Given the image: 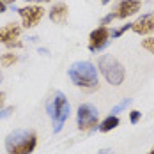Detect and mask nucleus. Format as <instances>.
<instances>
[{"mask_svg":"<svg viewBox=\"0 0 154 154\" xmlns=\"http://www.w3.org/2000/svg\"><path fill=\"white\" fill-rule=\"evenodd\" d=\"M37 145V135L32 129H14L5 138L7 154H30Z\"/></svg>","mask_w":154,"mask_h":154,"instance_id":"1","label":"nucleus"},{"mask_svg":"<svg viewBox=\"0 0 154 154\" xmlns=\"http://www.w3.org/2000/svg\"><path fill=\"white\" fill-rule=\"evenodd\" d=\"M67 75L76 87H82V89H96L97 87V69L89 60L73 62L71 67L67 69Z\"/></svg>","mask_w":154,"mask_h":154,"instance_id":"2","label":"nucleus"},{"mask_svg":"<svg viewBox=\"0 0 154 154\" xmlns=\"http://www.w3.org/2000/svg\"><path fill=\"white\" fill-rule=\"evenodd\" d=\"M46 110H48V115H50L51 121H53V131L59 133L62 128H64V124L67 121L69 113H71L69 101H67V97L64 96V92L57 91V92L53 94V96L50 97V101L46 103Z\"/></svg>","mask_w":154,"mask_h":154,"instance_id":"3","label":"nucleus"},{"mask_svg":"<svg viewBox=\"0 0 154 154\" xmlns=\"http://www.w3.org/2000/svg\"><path fill=\"white\" fill-rule=\"evenodd\" d=\"M97 66H99L101 75L105 76V80L110 85H121L124 82V78H126L124 66L113 55H101Z\"/></svg>","mask_w":154,"mask_h":154,"instance_id":"4","label":"nucleus"},{"mask_svg":"<svg viewBox=\"0 0 154 154\" xmlns=\"http://www.w3.org/2000/svg\"><path fill=\"white\" fill-rule=\"evenodd\" d=\"M76 119H78V129L80 131H91L99 124V112L94 105L83 103L78 108Z\"/></svg>","mask_w":154,"mask_h":154,"instance_id":"5","label":"nucleus"},{"mask_svg":"<svg viewBox=\"0 0 154 154\" xmlns=\"http://www.w3.org/2000/svg\"><path fill=\"white\" fill-rule=\"evenodd\" d=\"M45 13H46V11H45L41 5H37V4H29V5L18 9V14L21 18V25H23L25 29H34V27H37L39 21L43 20Z\"/></svg>","mask_w":154,"mask_h":154,"instance_id":"6","label":"nucleus"},{"mask_svg":"<svg viewBox=\"0 0 154 154\" xmlns=\"http://www.w3.org/2000/svg\"><path fill=\"white\" fill-rule=\"evenodd\" d=\"M23 27H20L18 23H7L4 27H0V43L5 45L7 48H21L23 43L20 41Z\"/></svg>","mask_w":154,"mask_h":154,"instance_id":"7","label":"nucleus"},{"mask_svg":"<svg viewBox=\"0 0 154 154\" xmlns=\"http://www.w3.org/2000/svg\"><path fill=\"white\" fill-rule=\"evenodd\" d=\"M110 41V30L106 27H97L89 35V50L91 51H101Z\"/></svg>","mask_w":154,"mask_h":154,"instance_id":"8","label":"nucleus"},{"mask_svg":"<svg viewBox=\"0 0 154 154\" xmlns=\"http://www.w3.org/2000/svg\"><path fill=\"white\" fill-rule=\"evenodd\" d=\"M140 7H142V4H140V0H121L117 5H115V9L112 11V14L113 18H128V16H133L137 14L140 11Z\"/></svg>","mask_w":154,"mask_h":154,"instance_id":"9","label":"nucleus"},{"mask_svg":"<svg viewBox=\"0 0 154 154\" xmlns=\"http://www.w3.org/2000/svg\"><path fill=\"white\" fill-rule=\"evenodd\" d=\"M131 30L138 35H149L154 32V18L152 14L140 16L135 23H131Z\"/></svg>","mask_w":154,"mask_h":154,"instance_id":"10","label":"nucleus"},{"mask_svg":"<svg viewBox=\"0 0 154 154\" xmlns=\"http://www.w3.org/2000/svg\"><path fill=\"white\" fill-rule=\"evenodd\" d=\"M48 16H50V20H51L53 23H57V25H66L67 16H69V9H67V5H66L64 2H57V4H53L51 9L48 11Z\"/></svg>","mask_w":154,"mask_h":154,"instance_id":"11","label":"nucleus"},{"mask_svg":"<svg viewBox=\"0 0 154 154\" xmlns=\"http://www.w3.org/2000/svg\"><path fill=\"white\" fill-rule=\"evenodd\" d=\"M117 126H119V117H117V115H108L106 119L101 121V124H99L97 128H99L101 133H108V131L115 129Z\"/></svg>","mask_w":154,"mask_h":154,"instance_id":"12","label":"nucleus"},{"mask_svg":"<svg viewBox=\"0 0 154 154\" xmlns=\"http://www.w3.org/2000/svg\"><path fill=\"white\" fill-rule=\"evenodd\" d=\"M16 62H18V55L11 53V51L0 55V66H2V67H11V66H14Z\"/></svg>","mask_w":154,"mask_h":154,"instance_id":"13","label":"nucleus"},{"mask_svg":"<svg viewBox=\"0 0 154 154\" xmlns=\"http://www.w3.org/2000/svg\"><path fill=\"white\" fill-rule=\"evenodd\" d=\"M129 103H131V99H129V97H126V99H122V101H121L119 105H115V106L112 108V115H117L119 112H122L124 108H128V105H129Z\"/></svg>","mask_w":154,"mask_h":154,"instance_id":"14","label":"nucleus"},{"mask_svg":"<svg viewBox=\"0 0 154 154\" xmlns=\"http://www.w3.org/2000/svg\"><path fill=\"white\" fill-rule=\"evenodd\" d=\"M142 46L145 48L149 53H154V37H145L142 41Z\"/></svg>","mask_w":154,"mask_h":154,"instance_id":"15","label":"nucleus"},{"mask_svg":"<svg viewBox=\"0 0 154 154\" xmlns=\"http://www.w3.org/2000/svg\"><path fill=\"white\" fill-rule=\"evenodd\" d=\"M129 29H131V23H128V25H122L121 29H117V30H112V32H110V37H121L124 32L129 30Z\"/></svg>","mask_w":154,"mask_h":154,"instance_id":"16","label":"nucleus"},{"mask_svg":"<svg viewBox=\"0 0 154 154\" xmlns=\"http://www.w3.org/2000/svg\"><path fill=\"white\" fill-rule=\"evenodd\" d=\"M142 119V112H138V110H133L131 113H129V121H131V124H137Z\"/></svg>","mask_w":154,"mask_h":154,"instance_id":"17","label":"nucleus"},{"mask_svg":"<svg viewBox=\"0 0 154 154\" xmlns=\"http://www.w3.org/2000/svg\"><path fill=\"white\" fill-rule=\"evenodd\" d=\"M113 20H115V18H113V14H112V13H110V14H108V16H105V18H103V20H101V23H99V27H106L108 23H112V21H113Z\"/></svg>","mask_w":154,"mask_h":154,"instance_id":"18","label":"nucleus"},{"mask_svg":"<svg viewBox=\"0 0 154 154\" xmlns=\"http://www.w3.org/2000/svg\"><path fill=\"white\" fill-rule=\"evenodd\" d=\"M13 112H14V108H13V106H9V108H4V110L0 112V119H7V117H9V115L13 113Z\"/></svg>","mask_w":154,"mask_h":154,"instance_id":"19","label":"nucleus"},{"mask_svg":"<svg viewBox=\"0 0 154 154\" xmlns=\"http://www.w3.org/2000/svg\"><path fill=\"white\" fill-rule=\"evenodd\" d=\"M97 154H113V149H99Z\"/></svg>","mask_w":154,"mask_h":154,"instance_id":"20","label":"nucleus"},{"mask_svg":"<svg viewBox=\"0 0 154 154\" xmlns=\"http://www.w3.org/2000/svg\"><path fill=\"white\" fill-rule=\"evenodd\" d=\"M5 11H7V5H5L4 2H0V14H2V13H5Z\"/></svg>","mask_w":154,"mask_h":154,"instance_id":"21","label":"nucleus"},{"mask_svg":"<svg viewBox=\"0 0 154 154\" xmlns=\"http://www.w3.org/2000/svg\"><path fill=\"white\" fill-rule=\"evenodd\" d=\"M0 2H4L5 5H9V4H14V0H0Z\"/></svg>","mask_w":154,"mask_h":154,"instance_id":"22","label":"nucleus"},{"mask_svg":"<svg viewBox=\"0 0 154 154\" xmlns=\"http://www.w3.org/2000/svg\"><path fill=\"white\" fill-rule=\"evenodd\" d=\"M2 105H4V94L0 92V106H2Z\"/></svg>","mask_w":154,"mask_h":154,"instance_id":"23","label":"nucleus"},{"mask_svg":"<svg viewBox=\"0 0 154 154\" xmlns=\"http://www.w3.org/2000/svg\"><path fill=\"white\" fill-rule=\"evenodd\" d=\"M27 2H50V0H27Z\"/></svg>","mask_w":154,"mask_h":154,"instance_id":"24","label":"nucleus"},{"mask_svg":"<svg viewBox=\"0 0 154 154\" xmlns=\"http://www.w3.org/2000/svg\"><path fill=\"white\" fill-rule=\"evenodd\" d=\"M108 2H112V0H101V4H103V5H106Z\"/></svg>","mask_w":154,"mask_h":154,"instance_id":"25","label":"nucleus"},{"mask_svg":"<svg viewBox=\"0 0 154 154\" xmlns=\"http://www.w3.org/2000/svg\"><path fill=\"white\" fill-rule=\"evenodd\" d=\"M2 80H4V76H2V71H0V83H2Z\"/></svg>","mask_w":154,"mask_h":154,"instance_id":"26","label":"nucleus"},{"mask_svg":"<svg viewBox=\"0 0 154 154\" xmlns=\"http://www.w3.org/2000/svg\"><path fill=\"white\" fill-rule=\"evenodd\" d=\"M149 154H154V149H151V151H149Z\"/></svg>","mask_w":154,"mask_h":154,"instance_id":"27","label":"nucleus"},{"mask_svg":"<svg viewBox=\"0 0 154 154\" xmlns=\"http://www.w3.org/2000/svg\"><path fill=\"white\" fill-rule=\"evenodd\" d=\"M152 18H154V11H152Z\"/></svg>","mask_w":154,"mask_h":154,"instance_id":"28","label":"nucleus"}]
</instances>
